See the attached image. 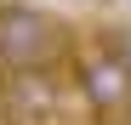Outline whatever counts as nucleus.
<instances>
[{
	"instance_id": "nucleus-1",
	"label": "nucleus",
	"mask_w": 131,
	"mask_h": 125,
	"mask_svg": "<svg viewBox=\"0 0 131 125\" xmlns=\"http://www.w3.org/2000/svg\"><path fill=\"white\" fill-rule=\"evenodd\" d=\"M69 74H74V97L103 125L131 119V51L125 46H114V40H74Z\"/></svg>"
},
{
	"instance_id": "nucleus-2",
	"label": "nucleus",
	"mask_w": 131,
	"mask_h": 125,
	"mask_svg": "<svg viewBox=\"0 0 131 125\" xmlns=\"http://www.w3.org/2000/svg\"><path fill=\"white\" fill-rule=\"evenodd\" d=\"M74 57V34L40 6H0V68H63Z\"/></svg>"
},
{
	"instance_id": "nucleus-3",
	"label": "nucleus",
	"mask_w": 131,
	"mask_h": 125,
	"mask_svg": "<svg viewBox=\"0 0 131 125\" xmlns=\"http://www.w3.org/2000/svg\"><path fill=\"white\" fill-rule=\"evenodd\" d=\"M0 114H6V125H69L57 68H6L0 74Z\"/></svg>"
}]
</instances>
